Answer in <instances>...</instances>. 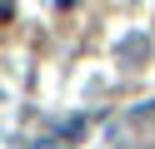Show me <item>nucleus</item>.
Returning <instances> with one entry per match:
<instances>
[{
	"mask_svg": "<svg viewBox=\"0 0 155 149\" xmlns=\"http://www.w3.org/2000/svg\"><path fill=\"white\" fill-rule=\"evenodd\" d=\"M35 149H55V144H50V139H40V144H35Z\"/></svg>",
	"mask_w": 155,
	"mask_h": 149,
	"instance_id": "3",
	"label": "nucleus"
},
{
	"mask_svg": "<svg viewBox=\"0 0 155 149\" xmlns=\"http://www.w3.org/2000/svg\"><path fill=\"white\" fill-rule=\"evenodd\" d=\"M120 55H125V60H130V65H135V60L145 55V35H125V45H120Z\"/></svg>",
	"mask_w": 155,
	"mask_h": 149,
	"instance_id": "1",
	"label": "nucleus"
},
{
	"mask_svg": "<svg viewBox=\"0 0 155 149\" xmlns=\"http://www.w3.org/2000/svg\"><path fill=\"white\" fill-rule=\"evenodd\" d=\"M55 5H60V10H70V5H75V0H55Z\"/></svg>",
	"mask_w": 155,
	"mask_h": 149,
	"instance_id": "2",
	"label": "nucleus"
}]
</instances>
